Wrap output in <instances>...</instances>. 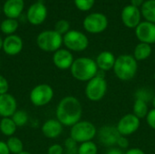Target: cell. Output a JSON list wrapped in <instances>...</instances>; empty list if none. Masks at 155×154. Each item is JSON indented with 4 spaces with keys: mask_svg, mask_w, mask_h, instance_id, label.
<instances>
[{
    "mask_svg": "<svg viewBox=\"0 0 155 154\" xmlns=\"http://www.w3.org/2000/svg\"><path fill=\"white\" fill-rule=\"evenodd\" d=\"M141 11L138 7L132 5L124 7L121 17L124 25L128 28H136L141 23Z\"/></svg>",
    "mask_w": 155,
    "mask_h": 154,
    "instance_id": "cell-13",
    "label": "cell"
},
{
    "mask_svg": "<svg viewBox=\"0 0 155 154\" xmlns=\"http://www.w3.org/2000/svg\"><path fill=\"white\" fill-rule=\"evenodd\" d=\"M9 90V84L7 79L0 74V95L7 93Z\"/></svg>",
    "mask_w": 155,
    "mask_h": 154,
    "instance_id": "cell-34",
    "label": "cell"
},
{
    "mask_svg": "<svg viewBox=\"0 0 155 154\" xmlns=\"http://www.w3.org/2000/svg\"><path fill=\"white\" fill-rule=\"evenodd\" d=\"M108 84L104 75V72L99 71L97 75L88 81L85 85L84 94L91 102H99L106 94Z\"/></svg>",
    "mask_w": 155,
    "mask_h": 154,
    "instance_id": "cell-4",
    "label": "cell"
},
{
    "mask_svg": "<svg viewBox=\"0 0 155 154\" xmlns=\"http://www.w3.org/2000/svg\"><path fill=\"white\" fill-rule=\"evenodd\" d=\"M74 61V55L68 49L60 48L53 54V63L54 66L60 70H70Z\"/></svg>",
    "mask_w": 155,
    "mask_h": 154,
    "instance_id": "cell-14",
    "label": "cell"
},
{
    "mask_svg": "<svg viewBox=\"0 0 155 154\" xmlns=\"http://www.w3.org/2000/svg\"><path fill=\"white\" fill-rule=\"evenodd\" d=\"M145 119H146L147 124L152 129L155 130V109L153 108L152 110L149 111V113H148V114H147V116H146Z\"/></svg>",
    "mask_w": 155,
    "mask_h": 154,
    "instance_id": "cell-35",
    "label": "cell"
},
{
    "mask_svg": "<svg viewBox=\"0 0 155 154\" xmlns=\"http://www.w3.org/2000/svg\"><path fill=\"white\" fill-rule=\"evenodd\" d=\"M70 72L72 76L79 82H88L97 75L99 69L95 60L90 57H78L74 59Z\"/></svg>",
    "mask_w": 155,
    "mask_h": 154,
    "instance_id": "cell-2",
    "label": "cell"
},
{
    "mask_svg": "<svg viewBox=\"0 0 155 154\" xmlns=\"http://www.w3.org/2000/svg\"><path fill=\"white\" fill-rule=\"evenodd\" d=\"M64 148L59 143H54L52 144L48 150L46 154H64Z\"/></svg>",
    "mask_w": 155,
    "mask_h": 154,
    "instance_id": "cell-33",
    "label": "cell"
},
{
    "mask_svg": "<svg viewBox=\"0 0 155 154\" xmlns=\"http://www.w3.org/2000/svg\"><path fill=\"white\" fill-rule=\"evenodd\" d=\"M105 154H124V152L119 148H111L106 152Z\"/></svg>",
    "mask_w": 155,
    "mask_h": 154,
    "instance_id": "cell-39",
    "label": "cell"
},
{
    "mask_svg": "<svg viewBox=\"0 0 155 154\" xmlns=\"http://www.w3.org/2000/svg\"><path fill=\"white\" fill-rule=\"evenodd\" d=\"M120 133L116 129V126L104 125L101 127L97 132V137L101 144L106 147H112L116 145Z\"/></svg>",
    "mask_w": 155,
    "mask_h": 154,
    "instance_id": "cell-11",
    "label": "cell"
},
{
    "mask_svg": "<svg viewBox=\"0 0 155 154\" xmlns=\"http://www.w3.org/2000/svg\"><path fill=\"white\" fill-rule=\"evenodd\" d=\"M152 104H153V109H155V94L153 95V100H152Z\"/></svg>",
    "mask_w": 155,
    "mask_h": 154,
    "instance_id": "cell-41",
    "label": "cell"
},
{
    "mask_svg": "<svg viewBox=\"0 0 155 154\" xmlns=\"http://www.w3.org/2000/svg\"><path fill=\"white\" fill-rule=\"evenodd\" d=\"M16 125L15 124L14 121L11 117L2 118L0 120V132L3 135L7 136L8 138L14 136L16 131Z\"/></svg>",
    "mask_w": 155,
    "mask_h": 154,
    "instance_id": "cell-23",
    "label": "cell"
},
{
    "mask_svg": "<svg viewBox=\"0 0 155 154\" xmlns=\"http://www.w3.org/2000/svg\"><path fill=\"white\" fill-rule=\"evenodd\" d=\"M153 93H152L151 90L147 89V88H139L135 93H134V97L135 99H139V100H143L146 103L148 102H152L153 97Z\"/></svg>",
    "mask_w": 155,
    "mask_h": 154,
    "instance_id": "cell-29",
    "label": "cell"
},
{
    "mask_svg": "<svg viewBox=\"0 0 155 154\" xmlns=\"http://www.w3.org/2000/svg\"><path fill=\"white\" fill-rule=\"evenodd\" d=\"M16 127H23L28 123V113L24 110H17L11 117Z\"/></svg>",
    "mask_w": 155,
    "mask_h": 154,
    "instance_id": "cell-28",
    "label": "cell"
},
{
    "mask_svg": "<svg viewBox=\"0 0 155 154\" xmlns=\"http://www.w3.org/2000/svg\"><path fill=\"white\" fill-rule=\"evenodd\" d=\"M116 145L118 146V148L119 149H121V150H124V149H127L128 147H129V141H128V139H127V137H125V136H120V138L118 139V141H117V143H116Z\"/></svg>",
    "mask_w": 155,
    "mask_h": 154,
    "instance_id": "cell-36",
    "label": "cell"
},
{
    "mask_svg": "<svg viewBox=\"0 0 155 154\" xmlns=\"http://www.w3.org/2000/svg\"><path fill=\"white\" fill-rule=\"evenodd\" d=\"M45 154H46V153H45Z\"/></svg>",
    "mask_w": 155,
    "mask_h": 154,
    "instance_id": "cell-45",
    "label": "cell"
},
{
    "mask_svg": "<svg viewBox=\"0 0 155 154\" xmlns=\"http://www.w3.org/2000/svg\"><path fill=\"white\" fill-rule=\"evenodd\" d=\"M135 34L141 43L155 44V24L147 21L141 22L135 28Z\"/></svg>",
    "mask_w": 155,
    "mask_h": 154,
    "instance_id": "cell-12",
    "label": "cell"
},
{
    "mask_svg": "<svg viewBox=\"0 0 155 154\" xmlns=\"http://www.w3.org/2000/svg\"><path fill=\"white\" fill-rule=\"evenodd\" d=\"M47 9L43 2H36L33 4L27 11L28 21L35 25H41L46 18Z\"/></svg>",
    "mask_w": 155,
    "mask_h": 154,
    "instance_id": "cell-15",
    "label": "cell"
},
{
    "mask_svg": "<svg viewBox=\"0 0 155 154\" xmlns=\"http://www.w3.org/2000/svg\"><path fill=\"white\" fill-rule=\"evenodd\" d=\"M152 52H153V49H152L151 44L140 42L134 48V57L135 58V60L137 62L144 61L151 56Z\"/></svg>",
    "mask_w": 155,
    "mask_h": 154,
    "instance_id": "cell-21",
    "label": "cell"
},
{
    "mask_svg": "<svg viewBox=\"0 0 155 154\" xmlns=\"http://www.w3.org/2000/svg\"><path fill=\"white\" fill-rule=\"evenodd\" d=\"M64 130L63 124L57 119H49L45 121L41 128L42 133L48 139H55L59 137Z\"/></svg>",
    "mask_w": 155,
    "mask_h": 154,
    "instance_id": "cell-18",
    "label": "cell"
},
{
    "mask_svg": "<svg viewBox=\"0 0 155 154\" xmlns=\"http://www.w3.org/2000/svg\"><path fill=\"white\" fill-rule=\"evenodd\" d=\"M114 75L123 82H129L133 80L138 72V62L134 55L121 54L116 57L114 66Z\"/></svg>",
    "mask_w": 155,
    "mask_h": 154,
    "instance_id": "cell-3",
    "label": "cell"
},
{
    "mask_svg": "<svg viewBox=\"0 0 155 154\" xmlns=\"http://www.w3.org/2000/svg\"><path fill=\"white\" fill-rule=\"evenodd\" d=\"M36 44L44 52L54 53L59 50L63 44V35L54 30L43 31L37 35Z\"/></svg>",
    "mask_w": 155,
    "mask_h": 154,
    "instance_id": "cell-6",
    "label": "cell"
},
{
    "mask_svg": "<svg viewBox=\"0 0 155 154\" xmlns=\"http://www.w3.org/2000/svg\"><path fill=\"white\" fill-rule=\"evenodd\" d=\"M124 154H146L144 152V151H143L140 148H131L128 149Z\"/></svg>",
    "mask_w": 155,
    "mask_h": 154,
    "instance_id": "cell-38",
    "label": "cell"
},
{
    "mask_svg": "<svg viewBox=\"0 0 155 154\" xmlns=\"http://www.w3.org/2000/svg\"><path fill=\"white\" fill-rule=\"evenodd\" d=\"M94 2L95 0H74V5L81 11H88L94 6Z\"/></svg>",
    "mask_w": 155,
    "mask_h": 154,
    "instance_id": "cell-32",
    "label": "cell"
},
{
    "mask_svg": "<svg viewBox=\"0 0 155 154\" xmlns=\"http://www.w3.org/2000/svg\"><path fill=\"white\" fill-rule=\"evenodd\" d=\"M116 57L110 51L101 52L95 58L96 65L101 72H108L114 69Z\"/></svg>",
    "mask_w": 155,
    "mask_h": 154,
    "instance_id": "cell-19",
    "label": "cell"
},
{
    "mask_svg": "<svg viewBox=\"0 0 155 154\" xmlns=\"http://www.w3.org/2000/svg\"><path fill=\"white\" fill-rule=\"evenodd\" d=\"M54 92L53 87L47 84H40L35 85L30 92L29 99L31 103L36 107L47 105L53 100Z\"/></svg>",
    "mask_w": 155,
    "mask_h": 154,
    "instance_id": "cell-7",
    "label": "cell"
},
{
    "mask_svg": "<svg viewBox=\"0 0 155 154\" xmlns=\"http://www.w3.org/2000/svg\"><path fill=\"white\" fill-rule=\"evenodd\" d=\"M3 39L1 38V36H0V49H2L3 48Z\"/></svg>",
    "mask_w": 155,
    "mask_h": 154,
    "instance_id": "cell-42",
    "label": "cell"
},
{
    "mask_svg": "<svg viewBox=\"0 0 155 154\" xmlns=\"http://www.w3.org/2000/svg\"><path fill=\"white\" fill-rule=\"evenodd\" d=\"M19 154H32L31 152H26V151H23L22 152H20Z\"/></svg>",
    "mask_w": 155,
    "mask_h": 154,
    "instance_id": "cell-43",
    "label": "cell"
},
{
    "mask_svg": "<svg viewBox=\"0 0 155 154\" xmlns=\"http://www.w3.org/2000/svg\"><path fill=\"white\" fill-rule=\"evenodd\" d=\"M0 154H11L5 142L0 141Z\"/></svg>",
    "mask_w": 155,
    "mask_h": 154,
    "instance_id": "cell-37",
    "label": "cell"
},
{
    "mask_svg": "<svg viewBox=\"0 0 155 154\" xmlns=\"http://www.w3.org/2000/svg\"><path fill=\"white\" fill-rule=\"evenodd\" d=\"M83 25L90 34H100L107 28L108 19L102 13H92L84 18Z\"/></svg>",
    "mask_w": 155,
    "mask_h": 154,
    "instance_id": "cell-9",
    "label": "cell"
},
{
    "mask_svg": "<svg viewBox=\"0 0 155 154\" xmlns=\"http://www.w3.org/2000/svg\"><path fill=\"white\" fill-rule=\"evenodd\" d=\"M95 125L89 121H79L70 130V137L77 143L93 141L97 135Z\"/></svg>",
    "mask_w": 155,
    "mask_h": 154,
    "instance_id": "cell-5",
    "label": "cell"
},
{
    "mask_svg": "<svg viewBox=\"0 0 155 154\" xmlns=\"http://www.w3.org/2000/svg\"><path fill=\"white\" fill-rule=\"evenodd\" d=\"M63 44L71 52H83L88 47L89 40L82 32L70 30L63 36Z\"/></svg>",
    "mask_w": 155,
    "mask_h": 154,
    "instance_id": "cell-8",
    "label": "cell"
},
{
    "mask_svg": "<svg viewBox=\"0 0 155 154\" xmlns=\"http://www.w3.org/2000/svg\"><path fill=\"white\" fill-rule=\"evenodd\" d=\"M64 148L65 150L66 154H77V152H78V143L75 141H74L71 137L67 138L64 141Z\"/></svg>",
    "mask_w": 155,
    "mask_h": 154,
    "instance_id": "cell-30",
    "label": "cell"
},
{
    "mask_svg": "<svg viewBox=\"0 0 155 154\" xmlns=\"http://www.w3.org/2000/svg\"><path fill=\"white\" fill-rule=\"evenodd\" d=\"M17 111L16 99L10 93L0 95V116L2 118L12 117Z\"/></svg>",
    "mask_w": 155,
    "mask_h": 154,
    "instance_id": "cell-16",
    "label": "cell"
},
{
    "mask_svg": "<svg viewBox=\"0 0 155 154\" xmlns=\"http://www.w3.org/2000/svg\"><path fill=\"white\" fill-rule=\"evenodd\" d=\"M144 3V0H131V5L135 6V7H142V5H143Z\"/></svg>",
    "mask_w": 155,
    "mask_h": 154,
    "instance_id": "cell-40",
    "label": "cell"
},
{
    "mask_svg": "<svg viewBox=\"0 0 155 154\" xmlns=\"http://www.w3.org/2000/svg\"><path fill=\"white\" fill-rule=\"evenodd\" d=\"M5 143L11 154H19L24 151V143L16 136L9 137Z\"/></svg>",
    "mask_w": 155,
    "mask_h": 154,
    "instance_id": "cell-25",
    "label": "cell"
},
{
    "mask_svg": "<svg viewBox=\"0 0 155 154\" xmlns=\"http://www.w3.org/2000/svg\"><path fill=\"white\" fill-rule=\"evenodd\" d=\"M3 51L5 54L14 56L21 53L23 49V40L16 34L7 35L3 41Z\"/></svg>",
    "mask_w": 155,
    "mask_h": 154,
    "instance_id": "cell-17",
    "label": "cell"
},
{
    "mask_svg": "<svg viewBox=\"0 0 155 154\" xmlns=\"http://www.w3.org/2000/svg\"><path fill=\"white\" fill-rule=\"evenodd\" d=\"M141 13L147 22L155 24V0H147L141 7Z\"/></svg>",
    "mask_w": 155,
    "mask_h": 154,
    "instance_id": "cell-22",
    "label": "cell"
},
{
    "mask_svg": "<svg viewBox=\"0 0 155 154\" xmlns=\"http://www.w3.org/2000/svg\"><path fill=\"white\" fill-rule=\"evenodd\" d=\"M83 115V106L79 99L74 96L68 95L60 100L56 106V119L63 126L72 127L79 121Z\"/></svg>",
    "mask_w": 155,
    "mask_h": 154,
    "instance_id": "cell-1",
    "label": "cell"
},
{
    "mask_svg": "<svg viewBox=\"0 0 155 154\" xmlns=\"http://www.w3.org/2000/svg\"><path fill=\"white\" fill-rule=\"evenodd\" d=\"M98 147L94 141L80 143L78 145L77 154H97Z\"/></svg>",
    "mask_w": 155,
    "mask_h": 154,
    "instance_id": "cell-27",
    "label": "cell"
},
{
    "mask_svg": "<svg viewBox=\"0 0 155 154\" xmlns=\"http://www.w3.org/2000/svg\"><path fill=\"white\" fill-rule=\"evenodd\" d=\"M149 106H148V103L143 101V100H139V99H135L134 105H133V113L138 117L140 120L146 118L148 113H149Z\"/></svg>",
    "mask_w": 155,
    "mask_h": 154,
    "instance_id": "cell-24",
    "label": "cell"
},
{
    "mask_svg": "<svg viewBox=\"0 0 155 154\" xmlns=\"http://www.w3.org/2000/svg\"><path fill=\"white\" fill-rule=\"evenodd\" d=\"M24 5V0H6L3 7V11L6 17L15 19L22 13Z\"/></svg>",
    "mask_w": 155,
    "mask_h": 154,
    "instance_id": "cell-20",
    "label": "cell"
},
{
    "mask_svg": "<svg viewBox=\"0 0 155 154\" xmlns=\"http://www.w3.org/2000/svg\"><path fill=\"white\" fill-rule=\"evenodd\" d=\"M141 126V120L134 113L124 114L116 124V129L122 136H130L135 133Z\"/></svg>",
    "mask_w": 155,
    "mask_h": 154,
    "instance_id": "cell-10",
    "label": "cell"
},
{
    "mask_svg": "<svg viewBox=\"0 0 155 154\" xmlns=\"http://www.w3.org/2000/svg\"><path fill=\"white\" fill-rule=\"evenodd\" d=\"M153 79L155 80V73H154V74H153Z\"/></svg>",
    "mask_w": 155,
    "mask_h": 154,
    "instance_id": "cell-44",
    "label": "cell"
},
{
    "mask_svg": "<svg viewBox=\"0 0 155 154\" xmlns=\"http://www.w3.org/2000/svg\"><path fill=\"white\" fill-rule=\"evenodd\" d=\"M17 28H18V22L15 19H11V18L4 20L0 25V29L2 33L7 35L13 34L16 31Z\"/></svg>",
    "mask_w": 155,
    "mask_h": 154,
    "instance_id": "cell-26",
    "label": "cell"
},
{
    "mask_svg": "<svg viewBox=\"0 0 155 154\" xmlns=\"http://www.w3.org/2000/svg\"><path fill=\"white\" fill-rule=\"evenodd\" d=\"M70 24L68 21L62 19L56 22L55 25H54V31L57 32L58 34H60L61 35H64L66 33H68L70 30Z\"/></svg>",
    "mask_w": 155,
    "mask_h": 154,
    "instance_id": "cell-31",
    "label": "cell"
}]
</instances>
